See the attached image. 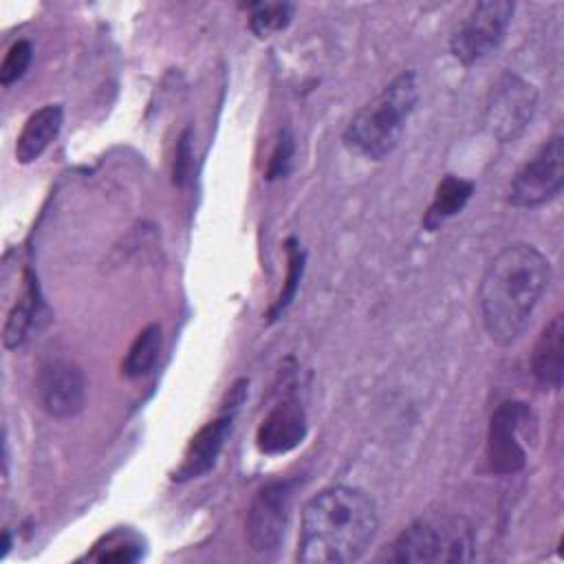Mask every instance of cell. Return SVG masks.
Segmentation results:
<instances>
[{"label": "cell", "mask_w": 564, "mask_h": 564, "mask_svg": "<svg viewBox=\"0 0 564 564\" xmlns=\"http://www.w3.org/2000/svg\"><path fill=\"white\" fill-rule=\"evenodd\" d=\"M549 282L551 264L529 242H513L494 256L478 286V306L485 333L496 346L520 339Z\"/></svg>", "instance_id": "cell-1"}, {"label": "cell", "mask_w": 564, "mask_h": 564, "mask_svg": "<svg viewBox=\"0 0 564 564\" xmlns=\"http://www.w3.org/2000/svg\"><path fill=\"white\" fill-rule=\"evenodd\" d=\"M379 527L375 500L359 487L333 485L302 509L297 560L304 564L357 562Z\"/></svg>", "instance_id": "cell-2"}, {"label": "cell", "mask_w": 564, "mask_h": 564, "mask_svg": "<svg viewBox=\"0 0 564 564\" xmlns=\"http://www.w3.org/2000/svg\"><path fill=\"white\" fill-rule=\"evenodd\" d=\"M419 101L416 75L405 70L383 86L368 104H364L344 130V143L350 152L381 161L388 156Z\"/></svg>", "instance_id": "cell-3"}, {"label": "cell", "mask_w": 564, "mask_h": 564, "mask_svg": "<svg viewBox=\"0 0 564 564\" xmlns=\"http://www.w3.org/2000/svg\"><path fill=\"white\" fill-rule=\"evenodd\" d=\"M474 531L463 516L430 513L408 524L392 542L390 560L405 564L471 560Z\"/></svg>", "instance_id": "cell-4"}, {"label": "cell", "mask_w": 564, "mask_h": 564, "mask_svg": "<svg viewBox=\"0 0 564 564\" xmlns=\"http://www.w3.org/2000/svg\"><path fill=\"white\" fill-rule=\"evenodd\" d=\"M535 412L522 401L500 403L487 430V460L496 474H516L527 465V441L535 436Z\"/></svg>", "instance_id": "cell-5"}, {"label": "cell", "mask_w": 564, "mask_h": 564, "mask_svg": "<svg viewBox=\"0 0 564 564\" xmlns=\"http://www.w3.org/2000/svg\"><path fill=\"white\" fill-rule=\"evenodd\" d=\"M538 90L527 79L505 73L489 90L482 108V128L498 141H513L531 121Z\"/></svg>", "instance_id": "cell-6"}, {"label": "cell", "mask_w": 564, "mask_h": 564, "mask_svg": "<svg viewBox=\"0 0 564 564\" xmlns=\"http://www.w3.org/2000/svg\"><path fill=\"white\" fill-rule=\"evenodd\" d=\"M513 15V2L509 0H482L471 7L467 18L454 31L449 40L452 55L471 66L485 59L502 42Z\"/></svg>", "instance_id": "cell-7"}, {"label": "cell", "mask_w": 564, "mask_h": 564, "mask_svg": "<svg viewBox=\"0 0 564 564\" xmlns=\"http://www.w3.org/2000/svg\"><path fill=\"white\" fill-rule=\"evenodd\" d=\"M564 185V139L551 137L513 176L509 203L516 207H538L553 200Z\"/></svg>", "instance_id": "cell-8"}, {"label": "cell", "mask_w": 564, "mask_h": 564, "mask_svg": "<svg viewBox=\"0 0 564 564\" xmlns=\"http://www.w3.org/2000/svg\"><path fill=\"white\" fill-rule=\"evenodd\" d=\"M293 496L295 480H275L256 494L245 522L247 542L256 553L269 555L284 540Z\"/></svg>", "instance_id": "cell-9"}, {"label": "cell", "mask_w": 564, "mask_h": 564, "mask_svg": "<svg viewBox=\"0 0 564 564\" xmlns=\"http://www.w3.org/2000/svg\"><path fill=\"white\" fill-rule=\"evenodd\" d=\"M40 405L55 419H70L84 410L86 379L77 364L53 359L44 364L35 381Z\"/></svg>", "instance_id": "cell-10"}, {"label": "cell", "mask_w": 564, "mask_h": 564, "mask_svg": "<svg viewBox=\"0 0 564 564\" xmlns=\"http://www.w3.org/2000/svg\"><path fill=\"white\" fill-rule=\"evenodd\" d=\"M231 421L234 414L223 412L220 416H216L214 421H207L189 441L181 465L174 469V480H192L198 478L200 474H205L207 469L214 467L229 432H231Z\"/></svg>", "instance_id": "cell-11"}, {"label": "cell", "mask_w": 564, "mask_h": 564, "mask_svg": "<svg viewBox=\"0 0 564 564\" xmlns=\"http://www.w3.org/2000/svg\"><path fill=\"white\" fill-rule=\"evenodd\" d=\"M306 434L304 410L295 401L278 403L260 423L256 443L262 454H284L302 443Z\"/></svg>", "instance_id": "cell-12"}, {"label": "cell", "mask_w": 564, "mask_h": 564, "mask_svg": "<svg viewBox=\"0 0 564 564\" xmlns=\"http://www.w3.org/2000/svg\"><path fill=\"white\" fill-rule=\"evenodd\" d=\"M64 123V110L59 104H46L29 115L24 121L18 141H15V161L26 165L42 156L51 141L59 134Z\"/></svg>", "instance_id": "cell-13"}, {"label": "cell", "mask_w": 564, "mask_h": 564, "mask_svg": "<svg viewBox=\"0 0 564 564\" xmlns=\"http://www.w3.org/2000/svg\"><path fill=\"white\" fill-rule=\"evenodd\" d=\"M562 339H564L562 315H555L542 328L531 357L533 377L544 390H557L562 386Z\"/></svg>", "instance_id": "cell-14"}, {"label": "cell", "mask_w": 564, "mask_h": 564, "mask_svg": "<svg viewBox=\"0 0 564 564\" xmlns=\"http://www.w3.org/2000/svg\"><path fill=\"white\" fill-rule=\"evenodd\" d=\"M37 311H40V289H37L33 273L26 271L22 293H20L18 302L11 306V311L7 313V319L2 326L4 348L13 350L26 341V337L37 319Z\"/></svg>", "instance_id": "cell-15"}, {"label": "cell", "mask_w": 564, "mask_h": 564, "mask_svg": "<svg viewBox=\"0 0 564 564\" xmlns=\"http://www.w3.org/2000/svg\"><path fill=\"white\" fill-rule=\"evenodd\" d=\"M471 194H474V183L471 181L447 174L436 185L434 198H432V203H430V207L423 216V227L430 229V231L441 227L447 218L456 216L467 205Z\"/></svg>", "instance_id": "cell-16"}, {"label": "cell", "mask_w": 564, "mask_h": 564, "mask_svg": "<svg viewBox=\"0 0 564 564\" xmlns=\"http://www.w3.org/2000/svg\"><path fill=\"white\" fill-rule=\"evenodd\" d=\"M159 352H161V326L150 324L130 344L121 361V375L128 379L145 377L154 368Z\"/></svg>", "instance_id": "cell-17"}, {"label": "cell", "mask_w": 564, "mask_h": 564, "mask_svg": "<svg viewBox=\"0 0 564 564\" xmlns=\"http://www.w3.org/2000/svg\"><path fill=\"white\" fill-rule=\"evenodd\" d=\"M293 18V4L289 2H258L251 7L249 26L258 37H269L282 31Z\"/></svg>", "instance_id": "cell-18"}, {"label": "cell", "mask_w": 564, "mask_h": 564, "mask_svg": "<svg viewBox=\"0 0 564 564\" xmlns=\"http://www.w3.org/2000/svg\"><path fill=\"white\" fill-rule=\"evenodd\" d=\"M286 280H284V286L275 300V304L271 306L269 311V319H275L280 317V313L291 304L295 291H297V284H300V278H302V271H304V251L300 249L297 240L295 238H289L286 240Z\"/></svg>", "instance_id": "cell-19"}, {"label": "cell", "mask_w": 564, "mask_h": 564, "mask_svg": "<svg viewBox=\"0 0 564 564\" xmlns=\"http://www.w3.org/2000/svg\"><path fill=\"white\" fill-rule=\"evenodd\" d=\"M93 557L97 562H134L141 557V549H139V542L130 535H123V533H110L104 544L97 546V551L93 553Z\"/></svg>", "instance_id": "cell-20"}, {"label": "cell", "mask_w": 564, "mask_h": 564, "mask_svg": "<svg viewBox=\"0 0 564 564\" xmlns=\"http://www.w3.org/2000/svg\"><path fill=\"white\" fill-rule=\"evenodd\" d=\"M31 57H33V48H31V42L26 40H18L9 46L2 64H0V84L2 86H11L13 82H18L29 64H31Z\"/></svg>", "instance_id": "cell-21"}, {"label": "cell", "mask_w": 564, "mask_h": 564, "mask_svg": "<svg viewBox=\"0 0 564 564\" xmlns=\"http://www.w3.org/2000/svg\"><path fill=\"white\" fill-rule=\"evenodd\" d=\"M293 152H295V143L289 130L280 132V139L275 143V150L271 154L269 167H267V178H282L289 174L291 163H293Z\"/></svg>", "instance_id": "cell-22"}, {"label": "cell", "mask_w": 564, "mask_h": 564, "mask_svg": "<svg viewBox=\"0 0 564 564\" xmlns=\"http://www.w3.org/2000/svg\"><path fill=\"white\" fill-rule=\"evenodd\" d=\"M192 143H189V130L181 137L178 148H176V161H174V183L183 185L189 176V165H192Z\"/></svg>", "instance_id": "cell-23"}]
</instances>
